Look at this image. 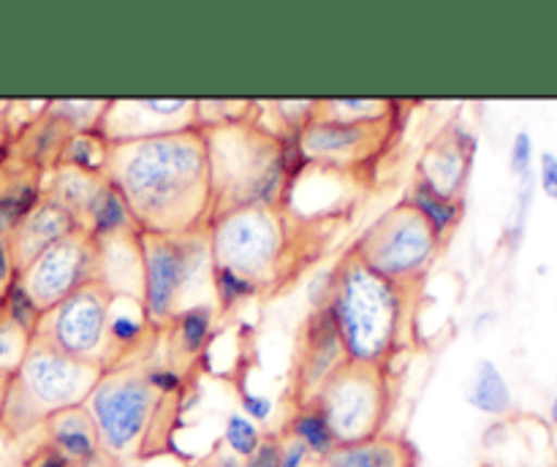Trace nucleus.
I'll return each mask as SVG.
<instances>
[{
	"label": "nucleus",
	"instance_id": "a211bd4d",
	"mask_svg": "<svg viewBox=\"0 0 557 467\" xmlns=\"http://www.w3.org/2000/svg\"><path fill=\"white\" fill-rule=\"evenodd\" d=\"M313 467H419V451L403 434H375L359 443L337 445Z\"/></svg>",
	"mask_w": 557,
	"mask_h": 467
},
{
	"label": "nucleus",
	"instance_id": "393cba45",
	"mask_svg": "<svg viewBox=\"0 0 557 467\" xmlns=\"http://www.w3.org/2000/svg\"><path fill=\"white\" fill-rule=\"evenodd\" d=\"M107 155L109 141L103 139L101 130H82V134L69 136L58 163L74 166L87 174H103V168H107Z\"/></svg>",
	"mask_w": 557,
	"mask_h": 467
},
{
	"label": "nucleus",
	"instance_id": "b1692460",
	"mask_svg": "<svg viewBox=\"0 0 557 467\" xmlns=\"http://www.w3.org/2000/svg\"><path fill=\"white\" fill-rule=\"evenodd\" d=\"M400 112L389 98H315L313 119L326 123H375Z\"/></svg>",
	"mask_w": 557,
	"mask_h": 467
},
{
	"label": "nucleus",
	"instance_id": "4c0bfd02",
	"mask_svg": "<svg viewBox=\"0 0 557 467\" xmlns=\"http://www.w3.org/2000/svg\"><path fill=\"white\" fill-rule=\"evenodd\" d=\"M205 467H243V462L237 459V456L226 454V451H218L215 456H210V462H207Z\"/></svg>",
	"mask_w": 557,
	"mask_h": 467
},
{
	"label": "nucleus",
	"instance_id": "7ed1b4c3",
	"mask_svg": "<svg viewBox=\"0 0 557 467\" xmlns=\"http://www.w3.org/2000/svg\"><path fill=\"white\" fill-rule=\"evenodd\" d=\"M201 134L210 166L212 220L248 206L288 204L299 163L294 139L267 128L256 109L239 123L201 128Z\"/></svg>",
	"mask_w": 557,
	"mask_h": 467
},
{
	"label": "nucleus",
	"instance_id": "473e14b6",
	"mask_svg": "<svg viewBox=\"0 0 557 467\" xmlns=\"http://www.w3.org/2000/svg\"><path fill=\"white\" fill-rule=\"evenodd\" d=\"M239 407H243V416H248L253 424H267L275 413V400L259 391H243L239 394Z\"/></svg>",
	"mask_w": 557,
	"mask_h": 467
},
{
	"label": "nucleus",
	"instance_id": "f8f14e48",
	"mask_svg": "<svg viewBox=\"0 0 557 467\" xmlns=\"http://www.w3.org/2000/svg\"><path fill=\"white\" fill-rule=\"evenodd\" d=\"M16 280L33 299L38 313H47L79 288L101 280V244L87 231L76 228L33 258L16 275Z\"/></svg>",
	"mask_w": 557,
	"mask_h": 467
},
{
	"label": "nucleus",
	"instance_id": "f3484780",
	"mask_svg": "<svg viewBox=\"0 0 557 467\" xmlns=\"http://www.w3.org/2000/svg\"><path fill=\"white\" fill-rule=\"evenodd\" d=\"M41 434L44 443L52 451H58L71 467L112 465L107 459V454H103L98 429L85 405L69 407V411H60L54 416H49L41 424Z\"/></svg>",
	"mask_w": 557,
	"mask_h": 467
},
{
	"label": "nucleus",
	"instance_id": "e433bc0d",
	"mask_svg": "<svg viewBox=\"0 0 557 467\" xmlns=\"http://www.w3.org/2000/svg\"><path fill=\"white\" fill-rule=\"evenodd\" d=\"M27 467H71V465L58 454V451H52L47 443H41L36 451H33L30 459H27Z\"/></svg>",
	"mask_w": 557,
	"mask_h": 467
},
{
	"label": "nucleus",
	"instance_id": "9b49d317",
	"mask_svg": "<svg viewBox=\"0 0 557 467\" xmlns=\"http://www.w3.org/2000/svg\"><path fill=\"white\" fill-rule=\"evenodd\" d=\"M400 130V112L375 123H326L310 119L297 136L299 163L335 172L341 177L373 174L381 157L392 147Z\"/></svg>",
	"mask_w": 557,
	"mask_h": 467
},
{
	"label": "nucleus",
	"instance_id": "2eb2a0df",
	"mask_svg": "<svg viewBox=\"0 0 557 467\" xmlns=\"http://www.w3.org/2000/svg\"><path fill=\"white\" fill-rule=\"evenodd\" d=\"M346 362L330 310L315 307L305 318L297 335V358H294V405L310 402L321 383Z\"/></svg>",
	"mask_w": 557,
	"mask_h": 467
},
{
	"label": "nucleus",
	"instance_id": "ea45409f",
	"mask_svg": "<svg viewBox=\"0 0 557 467\" xmlns=\"http://www.w3.org/2000/svg\"><path fill=\"white\" fill-rule=\"evenodd\" d=\"M5 386H9V378L0 375V411H3V400H5Z\"/></svg>",
	"mask_w": 557,
	"mask_h": 467
},
{
	"label": "nucleus",
	"instance_id": "c85d7f7f",
	"mask_svg": "<svg viewBox=\"0 0 557 467\" xmlns=\"http://www.w3.org/2000/svg\"><path fill=\"white\" fill-rule=\"evenodd\" d=\"M33 335H27L22 326H16L0 307V375L11 378L22 364L25 353L30 351Z\"/></svg>",
	"mask_w": 557,
	"mask_h": 467
},
{
	"label": "nucleus",
	"instance_id": "6e6552de",
	"mask_svg": "<svg viewBox=\"0 0 557 467\" xmlns=\"http://www.w3.org/2000/svg\"><path fill=\"white\" fill-rule=\"evenodd\" d=\"M444 248L446 242L433 226L400 199L384 215L375 217L348 250L375 275L395 286L422 291Z\"/></svg>",
	"mask_w": 557,
	"mask_h": 467
},
{
	"label": "nucleus",
	"instance_id": "f03ea898",
	"mask_svg": "<svg viewBox=\"0 0 557 467\" xmlns=\"http://www.w3.org/2000/svg\"><path fill=\"white\" fill-rule=\"evenodd\" d=\"M417 302L419 291L375 275L348 248L330 269L324 307L348 362L392 367L411 345Z\"/></svg>",
	"mask_w": 557,
	"mask_h": 467
},
{
	"label": "nucleus",
	"instance_id": "412c9836",
	"mask_svg": "<svg viewBox=\"0 0 557 467\" xmlns=\"http://www.w3.org/2000/svg\"><path fill=\"white\" fill-rule=\"evenodd\" d=\"M215 324L218 310L210 302L185 307L166 329L174 358H180V362H194V358H199L207 351V345H210Z\"/></svg>",
	"mask_w": 557,
	"mask_h": 467
},
{
	"label": "nucleus",
	"instance_id": "ddd939ff",
	"mask_svg": "<svg viewBox=\"0 0 557 467\" xmlns=\"http://www.w3.org/2000/svg\"><path fill=\"white\" fill-rule=\"evenodd\" d=\"M199 128L196 98H112L101 119L109 144Z\"/></svg>",
	"mask_w": 557,
	"mask_h": 467
},
{
	"label": "nucleus",
	"instance_id": "58836bf2",
	"mask_svg": "<svg viewBox=\"0 0 557 467\" xmlns=\"http://www.w3.org/2000/svg\"><path fill=\"white\" fill-rule=\"evenodd\" d=\"M549 421H553L555 427H557V391H555L553 402H549Z\"/></svg>",
	"mask_w": 557,
	"mask_h": 467
},
{
	"label": "nucleus",
	"instance_id": "9d476101",
	"mask_svg": "<svg viewBox=\"0 0 557 467\" xmlns=\"http://www.w3.org/2000/svg\"><path fill=\"white\" fill-rule=\"evenodd\" d=\"M117 293L103 280L90 282L54 304L52 310L41 313L33 340L76 358V362L101 367L103 373L117 367L109 320H112V304Z\"/></svg>",
	"mask_w": 557,
	"mask_h": 467
},
{
	"label": "nucleus",
	"instance_id": "39448f33",
	"mask_svg": "<svg viewBox=\"0 0 557 467\" xmlns=\"http://www.w3.org/2000/svg\"><path fill=\"white\" fill-rule=\"evenodd\" d=\"M207 242L215 266H228L275 293L302 272L310 237L292 206H248L215 217L207 226Z\"/></svg>",
	"mask_w": 557,
	"mask_h": 467
},
{
	"label": "nucleus",
	"instance_id": "4468645a",
	"mask_svg": "<svg viewBox=\"0 0 557 467\" xmlns=\"http://www.w3.org/2000/svg\"><path fill=\"white\" fill-rule=\"evenodd\" d=\"M476 161V134L460 123H449L424 147L417 177L449 199H466L468 179Z\"/></svg>",
	"mask_w": 557,
	"mask_h": 467
},
{
	"label": "nucleus",
	"instance_id": "5701e85b",
	"mask_svg": "<svg viewBox=\"0 0 557 467\" xmlns=\"http://www.w3.org/2000/svg\"><path fill=\"white\" fill-rule=\"evenodd\" d=\"M288 440L302 445L310 454V459L321 462L324 456H330L337 449V440L332 434L330 424H326L324 413L313 405V402H299L288 413L286 427L281 429Z\"/></svg>",
	"mask_w": 557,
	"mask_h": 467
},
{
	"label": "nucleus",
	"instance_id": "6ab92c4d",
	"mask_svg": "<svg viewBox=\"0 0 557 467\" xmlns=\"http://www.w3.org/2000/svg\"><path fill=\"white\" fill-rule=\"evenodd\" d=\"M79 228L90 234L98 244L117 242V239H128L139 234L128 206H125L123 195L114 190V185L109 182V179H103L101 190H98L96 199H92L90 210H87Z\"/></svg>",
	"mask_w": 557,
	"mask_h": 467
},
{
	"label": "nucleus",
	"instance_id": "c756f323",
	"mask_svg": "<svg viewBox=\"0 0 557 467\" xmlns=\"http://www.w3.org/2000/svg\"><path fill=\"white\" fill-rule=\"evenodd\" d=\"M256 109V101H199L196 98V112H199V128H215V125L239 123L250 117Z\"/></svg>",
	"mask_w": 557,
	"mask_h": 467
},
{
	"label": "nucleus",
	"instance_id": "a878e982",
	"mask_svg": "<svg viewBox=\"0 0 557 467\" xmlns=\"http://www.w3.org/2000/svg\"><path fill=\"white\" fill-rule=\"evenodd\" d=\"M107 103L101 98L90 101H79V98H63V101H49L47 114L54 117L58 123H63L71 134H82V130H98L101 128L103 112H107Z\"/></svg>",
	"mask_w": 557,
	"mask_h": 467
},
{
	"label": "nucleus",
	"instance_id": "20e7f679",
	"mask_svg": "<svg viewBox=\"0 0 557 467\" xmlns=\"http://www.w3.org/2000/svg\"><path fill=\"white\" fill-rule=\"evenodd\" d=\"M183 396L161 394L147 378L145 351L107 369L85 407L112 465L139 462L166 451Z\"/></svg>",
	"mask_w": 557,
	"mask_h": 467
},
{
	"label": "nucleus",
	"instance_id": "423d86ee",
	"mask_svg": "<svg viewBox=\"0 0 557 467\" xmlns=\"http://www.w3.org/2000/svg\"><path fill=\"white\" fill-rule=\"evenodd\" d=\"M103 369L76 362L44 342L33 340L16 373L5 386L0 434L16 440L41 429L49 416L85 405L101 380Z\"/></svg>",
	"mask_w": 557,
	"mask_h": 467
},
{
	"label": "nucleus",
	"instance_id": "79ce46f5",
	"mask_svg": "<svg viewBox=\"0 0 557 467\" xmlns=\"http://www.w3.org/2000/svg\"><path fill=\"white\" fill-rule=\"evenodd\" d=\"M555 304H557V296H555Z\"/></svg>",
	"mask_w": 557,
	"mask_h": 467
},
{
	"label": "nucleus",
	"instance_id": "2f4dec72",
	"mask_svg": "<svg viewBox=\"0 0 557 467\" xmlns=\"http://www.w3.org/2000/svg\"><path fill=\"white\" fill-rule=\"evenodd\" d=\"M283 445H286V434L283 432L264 434L261 445L243 462V467H277L283 459Z\"/></svg>",
	"mask_w": 557,
	"mask_h": 467
},
{
	"label": "nucleus",
	"instance_id": "a19ab883",
	"mask_svg": "<svg viewBox=\"0 0 557 467\" xmlns=\"http://www.w3.org/2000/svg\"><path fill=\"white\" fill-rule=\"evenodd\" d=\"M517 467H531V465H517Z\"/></svg>",
	"mask_w": 557,
	"mask_h": 467
},
{
	"label": "nucleus",
	"instance_id": "0eeeda50",
	"mask_svg": "<svg viewBox=\"0 0 557 467\" xmlns=\"http://www.w3.org/2000/svg\"><path fill=\"white\" fill-rule=\"evenodd\" d=\"M139 244V302L147 326L156 335L169 329L174 318L190 307L196 291L212 293V255L207 231L161 237L141 234Z\"/></svg>",
	"mask_w": 557,
	"mask_h": 467
},
{
	"label": "nucleus",
	"instance_id": "72a5a7b5",
	"mask_svg": "<svg viewBox=\"0 0 557 467\" xmlns=\"http://www.w3.org/2000/svg\"><path fill=\"white\" fill-rule=\"evenodd\" d=\"M536 188L547 195L549 201H557V155L544 150L536 155Z\"/></svg>",
	"mask_w": 557,
	"mask_h": 467
},
{
	"label": "nucleus",
	"instance_id": "bb28decb",
	"mask_svg": "<svg viewBox=\"0 0 557 467\" xmlns=\"http://www.w3.org/2000/svg\"><path fill=\"white\" fill-rule=\"evenodd\" d=\"M210 286H212V296H215V307L221 310V313H228V310L239 307V304L250 302V299L264 296L261 288L256 286L253 280H248V277L239 275V272L228 269V266L212 264Z\"/></svg>",
	"mask_w": 557,
	"mask_h": 467
},
{
	"label": "nucleus",
	"instance_id": "1a4fd4ad",
	"mask_svg": "<svg viewBox=\"0 0 557 467\" xmlns=\"http://www.w3.org/2000/svg\"><path fill=\"white\" fill-rule=\"evenodd\" d=\"M324 413L337 445L359 443L386 432L395 383L392 367L362 362H343L310 396Z\"/></svg>",
	"mask_w": 557,
	"mask_h": 467
},
{
	"label": "nucleus",
	"instance_id": "4be33fe9",
	"mask_svg": "<svg viewBox=\"0 0 557 467\" xmlns=\"http://www.w3.org/2000/svg\"><path fill=\"white\" fill-rule=\"evenodd\" d=\"M403 201H408V204H411L413 210H417L419 215L433 226V231L438 234L444 242H449V237L460 228L462 217H466V199H449V195H441L438 190H433L419 177L411 179Z\"/></svg>",
	"mask_w": 557,
	"mask_h": 467
},
{
	"label": "nucleus",
	"instance_id": "cd10ccee",
	"mask_svg": "<svg viewBox=\"0 0 557 467\" xmlns=\"http://www.w3.org/2000/svg\"><path fill=\"white\" fill-rule=\"evenodd\" d=\"M261 440H264V432H261L259 424H253L248 416H243V413H228L226 421H223L221 434V445L226 454L245 462L256 449H259Z\"/></svg>",
	"mask_w": 557,
	"mask_h": 467
},
{
	"label": "nucleus",
	"instance_id": "dca6fc26",
	"mask_svg": "<svg viewBox=\"0 0 557 467\" xmlns=\"http://www.w3.org/2000/svg\"><path fill=\"white\" fill-rule=\"evenodd\" d=\"M76 228L79 226H76V220L71 217V212L65 210L63 204H58L54 199L44 195V199L9 231V250L16 275H20L33 258H38L44 250L52 248L54 242L69 237Z\"/></svg>",
	"mask_w": 557,
	"mask_h": 467
},
{
	"label": "nucleus",
	"instance_id": "7c9ffc66",
	"mask_svg": "<svg viewBox=\"0 0 557 467\" xmlns=\"http://www.w3.org/2000/svg\"><path fill=\"white\" fill-rule=\"evenodd\" d=\"M533 166H536V141H533L531 130H517L515 139H511L509 147V172L515 174L517 179L533 174Z\"/></svg>",
	"mask_w": 557,
	"mask_h": 467
},
{
	"label": "nucleus",
	"instance_id": "aec40b11",
	"mask_svg": "<svg viewBox=\"0 0 557 467\" xmlns=\"http://www.w3.org/2000/svg\"><path fill=\"white\" fill-rule=\"evenodd\" d=\"M466 402L484 416L504 418L515 411V394L506 380L504 369L493 358H479L471 369V380L466 389Z\"/></svg>",
	"mask_w": 557,
	"mask_h": 467
},
{
	"label": "nucleus",
	"instance_id": "c9c22d12",
	"mask_svg": "<svg viewBox=\"0 0 557 467\" xmlns=\"http://www.w3.org/2000/svg\"><path fill=\"white\" fill-rule=\"evenodd\" d=\"M310 465H313V459H310L308 451H305L299 443H294V440L286 438V445H283V459L277 467H310Z\"/></svg>",
	"mask_w": 557,
	"mask_h": 467
},
{
	"label": "nucleus",
	"instance_id": "f704fd0d",
	"mask_svg": "<svg viewBox=\"0 0 557 467\" xmlns=\"http://www.w3.org/2000/svg\"><path fill=\"white\" fill-rule=\"evenodd\" d=\"M16 277L14 272V261H11V250H9V234L0 228V296L5 293V288L11 286V280Z\"/></svg>",
	"mask_w": 557,
	"mask_h": 467
},
{
	"label": "nucleus",
	"instance_id": "f257e3e1",
	"mask_svg": "<svg viewBox=\"0 0 557 467\" xmlns=\"http://www.w3.org/2000/svg\"><path fill=\"white\" fill-rule=\"evenodd\" d=\"M103 177L141 234L183 237L212 220L210 166L201 128L109 144Z\"/></svg>",
	"mask_w": 557,
	"mask_h": 467
}]
</instances>
